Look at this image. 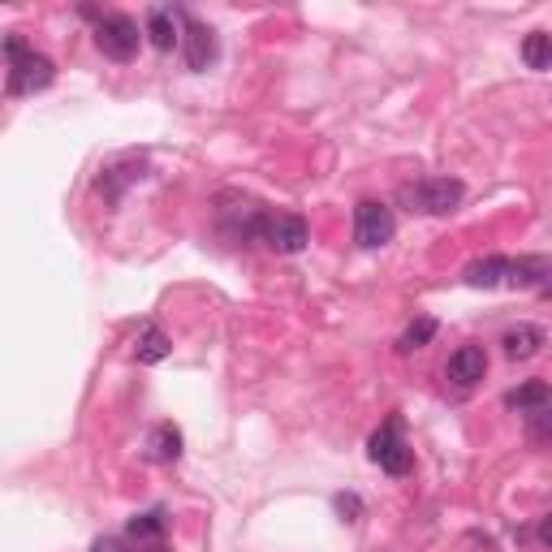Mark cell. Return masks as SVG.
<instances>
[{
    "mask_svg": "<svg viewBox=\"0 0 552 552\" xmlns=\"http://www.w3.org/2000/svg\"><path fill=\"white\" fill-rule=\"evenodd\" d=\"M5 57H9V95H35L52 87V78H57V65L44 52L26 48L22 35H5Z\"/></svg>",
    "mask_w": 552,
    "mask_h": 552,
    "instance_id": "obj_1",
    "label": "cell"
},
{
    "mask_svg": "<svg viewBox=\"0 0 552 552\" xmlns=\"http://www.w3.org/2000/svg\"><path fill=\"white\" fill-rule=\"evenodd\" d=\"M138 44H143V31L130 13H95V48L108 61H134Z\"/></svg>",
    "mask_w": 552,
    "mask_h": 552,
    "instance_id": "obj_2",
    "label": "cell"
},
{
    "mask_svg": "<svg viewBox=\"0 0 552 552\" xmlns=\"http://www.w3.org/2000/svg\"><path fill=\"white\" fill-rule=\"evenodd\" d=\"M367 453H371V462H376L384 475H393V479H402V475L414 471V453L402 440V427H397V419H389L380 432H371Z\"/></svg>",
    "mask_w": 552,
    "mask_h": 552,
    "instance_id": "obj_3",
    "label": "cell"
},
{
    "mask_svg": "<svg viewBox=\"0 0 552 552\" xmlns=\"http://www.w3.org/2000/svg\"><path fill=\"white\" fill-rule=\"evenodd\" d=\"M259 242L276 255H298L311 242V225L298 212H268L264 225H259Z\"/></svg>",
    "mask_w": 552,
    "mask_h": 552,
    "instance_id": "obj_4",
    "label": "cell"
},
{
    "mask_svg": "<svg viewBox=\"0 0 552 552\" xmlns=\"http://www.w3.org/2000/svg\"><path fill=\"white\" fill-rule=\"evenodd\" d=\"M264 216H268L264 207H259L255 199H242V195H220V207H216L220 229H225L233 242H259Z\"/></svg>",
    "mask_w": 552,
    "mask_h": 552,
    "instance_id": "obj_5",
    "label": "cell"
},
{
    "mask_svg": "<svg viewBox=\"0 0 552 552\" xmlns=\"http://www.w3.org/2000/svg\"><path fill=\"white\" fill-rule=\"evenodd\" d=\"M393 233H397V220L384 203L363 199L354 207V242L363 246V251H380L384 242H393Z\"/></svg>",
    "mask_w": 552,
    "mask_h": 552,
    "instance_id": "obj_6",
    "label": "cell"
},
{
    "mask_svg": "<svg viewBox=\"0 0 552 552\" xmlns=\"http://www.w3.org/2000/svg\"><path fill=\"white\" fill-rule=\"evenodd\" d=\"M462 195H466V186L458 182V177H423L419 186L406 190V199L427 216H449L453 207L462 203Z\"/></svg>",
    "mask_w": 552,
    "mask_h": 552,
    "instance_id": "obj_7",
    "label": "cell"
},
{
    "mask_svg": "<svg viewBox=\"0 0 552 552\" xmlns=\"http://www.w3.org/2000/svg\"><path fill=\"white\" fill-rule=\"evenodd\" d=\"M177 22L186 26L182 44H177V48H186V65L195 69V74H203V69L216 61V52H220L216 48V31H212V26H203L199 18H190V13H182V9H177Z\"/></svg>",
    "mask_w": 552,
    "mask_h": 552,
    "instance_id": "obj_8",
    "label": "cell"
},
{
    "mask_svg": "<svg viewBox=\"0 0 552 552\" xmlns=\"http://www.w3.org/2000/svg\"><path fill=\"white\" fill-rule=\"evenodd\" d=\"M445 376L458 384V389H471V384H479L483 376H488V354H483V345H458V350L449 354Z\"/></svg>",
    "mask_w": 552,
    "mask_h": 552,
    "instance_id": "obj_9",
    "label": "cell"
},
{
    "mask_svg": "<svg viewBox=\"0 0 552 552\" xmlns=\"http://www.w3.org/2000/svg\"><path fill=\"white\" fill-rule=\"evenodd\" d=\"M548 276L552 268L544 255H522L505 264V285H514V289H540V294H548Z\"/></svg>",
    "mask_w": 552,
    "mask_h": 552,
    "instance_id": "obj_10",
    "label": "cell"
},
{
    "mask_svg": "<svg viewBox=\"0 0 552 552\" xmlns=\"http://www.w3.org/2000/svg\"><path fill=\"white\" fill-rule=\"evenodd\" d=\"M143 35L151 39V48L156 52H173L177 44H182V26H177V9H147V26H143Z\"/></svg>",
    "mask_w": 552,
    "mask_h": 552,
    "instance_id": "obj_11",
    "label": "cell"
},
{
    "mask_svg": "<svg viewBox=\"0 0 552 552\" xmlns=\"http://www.w3.org/2000/svg\"><path fill=\"white\" fill-rule=\"evenodd\" d=\"M143 458H147V462H160V466L177 462V458H182V432H177L173 423L151 427L147 440H143Z\"/></svg>",
    "mask_w": 552,
    "mask_h": 552,
    "instance_id": "obj_12",
    "label": "cell"
},
{
    "mask_svg": "<svg viewBox=\"0 0 552 552\" xmlns=\"http://www.w3.org/2000/svg\"><path fill=\"white\" fill-rule=\"evenodd\" d=\"M173 354V341H169V333H164L160 324H143L138 328V341H134V358L143 367H156V363H164V358Z\"/></svg>",
    "mask_w": 552,
    "mask_h": 552,
    "instance_id": "obj_13",
    "label": "cell"
},
{
    "mask_svg": "<svg viewBox=\"0 0 552 552\" xmlns=\"http://www.w3.org/2000/svg\"><path fill=\"white\" fill-rule=\"evenodd\" d=\"M501 345H505L509 358H535L548 345V333L540 324H518V328H509Z\"/></svg>",
    "mask_w": 552,
    "mask_h": 552,
    "instance_id": "obj_14",
    "label": "cell"
},
{
    "mask_svg": "<svg viewBox=\"0 0 552 552\" xmlns=\"http://www.w3.org/2000/svg\"><path fill=\"white\" fill-rule=\"evenodd\" d=\"M505 406H509V410H518V414H531V410L552 406V393H548V384H544V380H527V384H518V389H509V393H505Z\"/></svg>",
    "mask_w": 552,
    "mask_h": 552,
    "instance_id": "obj_15",
    "label": "cell"
},
{
    "mask_svg": "<svg viewBox=\"0 0 552 552\" xmlns=\"http://www.w3.org/2000/svg\"><path fill=\"white\" fill-rule=\"evenodd\" d=\"M505 264H509L505 255H488V259H475V264L462 272V281H466V285H475V289H492V285H505Z\"/></svg>",
    "mask_w": 552,
    "mask_h": 552,
    "instance_id": "obj_16",
    "label": "cell"
},
{
    "mask_svg": "<svg viewBox=\"0 0 552 552\" xmlns=\"http://www.w3.org/2000/svg\"><path fill=\"white\" fill-rule=\"evenodd\" d=\"M164 531H169V518H164V509H147V514H134L130 518V527H126V535L130 540H164Z\"/></svg>",
    "mask_w": 552,
    "mask_h": 552,
    "instance_id": "obj_17",
    "label": "cell"
},
{
    "mask_svg": "<svg viewBox=\"0 0 552 552\" xmlns=\"http://www.w3.org/2000/svg\"><path fill=\"white\" fill-rule=\"evenodd\" d=\"M522 61H527L535 74H544V69L552 65V39L544 31H531L527 39H522Z\"/></svg>",
    "mask_w": 552,
    "mask_h": 552,
    "instance_id": "obj_18",
    "label": "cell"
},
{
    "mask_svg": "<svg viewBox=\"0 0 552 552\" xmlns=\"http://www.w3.org/2000/svg\"><path fill=\"white\" fill-rule=\"evenodd\" d=\"M436 337V320H432V315H419V320H414L410 328H406V333H402V341H397V350H423V345L427 341H432Z\"/></svg>",
    "mask_w": 552,
    "mask_h": 552,
    "instance_id": "obj_19",
    "label": "cell"
},
{
    "mask_svg": "<svg viewBox=\"0 0 552 552\" xmlns=\"http://www.w3.org/2000/svg\"><path fill=\"white\" fill-rule=\"evenodd\" d=\"M522 419H527V432H531L535 445H548V432H552V406L531 410V414H522Z\"/></svg>",
    "mask_w": 552,
    "mask_h": 552,
    "instance_id": "obj_20",
    "label": "cell"
},
{
    "mask_svg": "<svg viewBox=\"0 0 552 552\" xmlns=\"http://www.w3.org/2000/svg\"><path fill=\"white\" fill-rule=\"evenodd\" d=\"M91 552H126V544L117 540V535H104V540H95Z\"/></svg>",
    "mask_w": 552,
    "mask_h": 552,
    "instance_id": "obj_21",
    "label": "cell"
},
{
    "mask_svg": "<svg viewBox=\"0 0 552 552\" xmlns=\"http://www.w3.org/2000/svg\"><path fill=\"white\" fill-rule=\"evenodd\" d=\"M337 509L341 514H358V496H337Z\"/></svg>",
    "mask_w": 552,
    "mask_h": 552,
    "instance_id": "obj_22",
    "label": "cell"
}]
</instances>
